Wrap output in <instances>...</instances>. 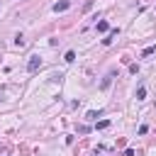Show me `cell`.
I'll list each match as a JSON object with an SVG mask.
<instances>
[{
    "mask_svg": "<svg viewBox=\"0 0 156 156\" xmlns=\"http://www.w3.org/2000/svg\"><path fill=\"white\" fill-rule=\"evenodd\" d=\"M39 68H41V58H39V56H29V63H27V71H29V73H37Z\"/></svg>",
    "mask_w": 156,
    "mask_h": 156,
    "instance_id": "1",
    "label": "cell"
},
{
    "mask_svg": "<svg viewBox=\"0 0 156 156\" xmlns=\"http://www.w3.org/2000/svg\"><path fill=\"white\" fill-rule=\"evenodd\" d=\"M68 7H71V2H68V0H61V2L54 5V12H66Z\"/></svg>",
    "mask_w": 156,
    "mask_h": 156,
    "instance_id": "2",
    "label": "cell"
},
{
    "mask_svg": "<svg viewBox=\"0 0 156 156\" xmlns=\"http://www.w3.org/2000/svg\"><path fill=\"white\" fill-rule=\"evenodd\" d=\"M98 32H110V24H107L105 20H100V22H98Z\"/></svg>",
    "mask_w": 156,
    "mask_h": 156,
    "instance_id": "3",
    "label": "cell"
},
{
    "mask_svg": "<svg viewBox=\"0 0 156 156\" xmlns=\"http://www.w3.org/2000/svg\"><path fill=\"white\" fill-rule=\"evenodd\" d=\"M144 98H146V88L139 85V88H136V100H144Z\"/></svg>",
    "mask_w": 156,
    "mask_h": 156,
    "instance_id": "4",
    "label": "cell"
},
{
    "mask_svg": "<svg viewBox=\"0 0 156 156\" xmlns=\"http://www.w3.org/2000/svg\"><path fill=\"white\" fill-rule=\"evenodd\" d=\"M63 61H68V63H73V61H76V51H66V56H63Z\"/></svg>",
    "mask_w": 156,
    "mask_h": 156,
    "instance_id": "5",
    "label": "cell"
},
{
    "mask_svg": "<svg viewBox=\"0 0 156 156\" xmlns=\"http://www.w3.org/2000/svg\"><path fill=\"white\" fill-rule=\"evenodd\" d=\"M110 127V119H100L98 124H95V129H107Z\"/></svg>",
    "mask_w": 156,
    "mask_h": 156,
    "instance_id": "6",
    "label": "cell"
},
{
    "mask_svg": "<svg viewBox=\"0 0 156 156\" xmlns=\"http://www.w3.org/2000/svg\"><path fill=\"white\" fill-rule=\"evenodd\" d=\"M154 51H156V46H146V49H144V51H141V56H151V54H154Z\"/></svg>",
    "mask_w": 156,
    "mask_h": 156,
    "instance_id": "7",
    "label": "cell"
},
{
    "mask_svg": "<svg viewBox=\"0 0 156 156\" xmlns=\"http://www.w3.org/2000/svg\"><path fill=\"white\" fill-rule=\"evenodd\" d=\"M98 117H100V112H95V110H90V112H88V119H98Z\"/></svg>",
    "mask_w": 156,
    "mask_h": 156,
    "instance_id": "8",
    "label": "cell"
}]
</instances>
